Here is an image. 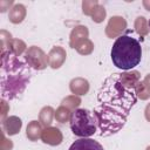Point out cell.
I'll list each match as a JSON object with an SVG mask.
<instances>
[{
	"label": "cell",
	"mask_w": 150,
	"mask_h": 150,
	"mask_svg": "<svg viewBox=\"0 0 150 150\" xmlns=\"http://www.w3.org/2000/svg\"><path fill=\"white\" fill-rule=\"evenodd\" d=\"M141 81L138 71L112 73L100 87L93 115L102 137L117 134L137 102L136 86Z\"/></svg>",
	"instance_id": "obj_1"
},
{
	"label": "cell",
	"mask_w": 150,
	"mask_h": 150,
	"mask_svg": "<svg viewBox=\"0 0 150 150\" xmlns=\"http://www.w3.org/2000/svg\"><path fill=\"white\" fill-rule=\"evenodd\" d=\"M1 96L14 100L21 96L32 79V69L27 62L18 59L8 50L1 52Z\"/></svg>",
	"instance_id": "obj_2"
},
{
	"label": "cell",
	"mask_w": 150,
	"mask_h": 150,
	"mask_svg": "<svg viewBox=\"0 0 150 150\" xmlns=\"http://www.w3.org/2000/svg\"><path fill=\"white\" fill-rule=\"evenodd\" d=\"M110 55L115 67L122 70H131L141 62L142 47L135 38L120 35L112 45Z\"/></svg>",
	"instance_id": "obj_3"
},
{
	"label": "cell",
	"mask_w": 150,
	"mask_h": 150,
	"mask_svg": "<svg viewBox=\"0 0 150 150\" xmlns=\"http://www.w3.org/2000/svg\"><path fill=\"white\" fill-rule=\"evenodd\" d=\"M69 123L73 134L79 137L88 138L96 132L97 124L95 117L93 112H90L88 109H75L71 112Z\"/></svg>",
	"instance_id": "obj_4"
},
{
	"label": "cell",
	"mask_w": 150,
	"mask_h": 150,
	"mask_svg": "<svg viewBox=\"0 0 150 150\" xmlns=\"http://www.w3.org/2000/svg\"><path fill=\"white\" fill-rule=\"evenodd\" d=\"M25 60L26 62L36 70H42L49 64L48 56L45 54V52L36 46L29 47L25 53Z\"/></svg>",
	"instance_id": "obj_5"
},
{
	"label": "cell",
	"mask_w": 150,
	"mask_h": 150,
	"mask_svg": "<svg viewBox=\"0 0 150 150\" xmlns=\"http://www.w3.org/2000/svg\"><path fill=\"white\" fill-rule=\"evenodd\" d=\"M125 28H127V21L124 18L111 16L105 27V34L108 38H115L118 36Z\"/></svg>",
	"instance_id": "obj_6"
},
{
	"label": "cell",
	"mask_w": 150,
	"mask_h": 150,
	"mask_svg": "<svg viewBox=\"0 0 150 150\" xmlns=\"http://www.w3.org/2000/svg\"><path fill=\"white\" fill-rule=\"evenodd\" d=\"M41 139L46 144L59 145V144L62 143L63 136H62V132L57 128H55V127H47L45 130H42Z\"/></svg>",
	"instance_id": "obj_7"
},
{
	"label": "cell",
	"mask_w": 150,
	"mask_h": 150,
	"mask_svg": "<svg viewBox=\"0 0 150 150\" xmlns=\"http://www.w3.org/2000/svg\"><path fill=\"white\" fill-rule=\"evenodd\" d=\"M66 50L60 47V46H55L52 48V50L49 52L48 54V62H49V66L53 68V69H57L60 68L63 62L66 61Z\"/></svg>",
	"instance_id": "obj_8"
},
{
	"label": "cell",
	"mask_w": 150,
	"mask_h": 150,
	"mask_svg": "<svg viewBox=\"0 0 150 150\" xmlns=\"http://www.w3.org/2000/svg\"><path fill=\"white\" fill-rule=\"evenodd\" d=\"M88 35H89V30L86 26H76L70 33V41H69L70 47L77 48L83 41L88 39Z\"/></svg>",
	"instance_id": "obj_9"
},
{
	"label": "cell",
	"mask_w": 150,
	"mask_h": 150,
	"mask_svg": "<svg viewBox=\"0 0 150 150\" xmlns=\"http://www.w3.org/2000/svg\"><path fill=\"white\" fill-rule=\"evenodd\" d=\"M21 127L22 121L18 116H8L7 118H5V121H2V129L8 136H13L20 132Z\"/></svg>",
	"instance_id": "obj_10"
},
{
	"label": "cell",
	"mask_w": 150,
	"mask_h": 150,
	"mask_svg": "<svg viewBox=\"0 0 150 150\" xmlns=\"http://www.w3.org/2000/svg\"><path fill=\"white\" fill-rule=\"evenodd\" d=\"M69 150H104V149L97 141H94L91 138H80L70 145Z\"/></svg>",
	"instance_id": "obj_11"
},
{
	"label": "cell",
	"mask_w": 150,
	"mask_h": 150,
	"mask_svg": "<svg viewBox=\"0 0 150 150\" xmlns=\"http://www.w3.org/2000/svg\"><path fill=\"white\" fill-rule=\"evenodd\" d=\"M69 89L75 95H86L89 90V82L82 77L73 79L69 83Z\"/></svg>",
	"instance_id": "obj_12"
},
{
	"label": "cell",
	"mask_w": 150,
	"mask_h": 150,
	"mask_svg": "<svg viewBox=\"0 0 150 150\" xmlns=\"http://www.w3.org/2000/svg\"><path fill=\"white\" fill-rule=\"evenodd\" d=\"M26 7L22 4H14V6L9 9L8 19L12 23H21L26 18Z\"/></svg>",
	"instance_id": "obj_13"
},
{
	"label": "cell",
	"mask_w": 150,
	"mask_h": 150,
	"mask_svg": "<svg viewBox=\"0 0 150 150\" xmlns=\"http://www.w3.org/2000/svg\"><path fill=\"white\" fill-rule=\"evenodd\" d=\"M42 130H41V124L38 121H30L27 125L26 129V135L29 141H38L41 137Z\"/></svg>",
	"instance_id": "obj_14"
},
{
	"label": "cell",
	"mask_w": 150,
	"mask_h": 150,
	"mask_svg": "<svg viewBox=\"0 0 150 150\" xmlns=\"http://www.w3.org/2000/svg\"><path fill=\"white\" fill-rule=\"evenodd\" d=\"M54 109L52 107H43L41 110H40V114H39V122L43 125V127H50V123L53 121V117H54Z\"/></svg>",
	"instance_id": "obj_15"
},
{
	"label": "cell",
	"mask_w": 150,
	"mask_h": 150,
	"mask_svg": "<svg viewBox=\"0 0 150 150\" xmlns=\"http://www.w3.org/2000/svg\"><path fill=\"white\" fill-rule=\"evenodd\" d=\"M25 49H26L25 42L19 39H12L7 45V50L11 52L12 54H14L15 56L21 55L25 52Z\"/></svg>",
	"instance_id": "obj_16"
},
{
	"label": "cell",
	"mask_w": 150,
	"mask_h": 150,
	"mask_svg": "<svg viewBox=\"0 0 150 150\" xmlns=\"http://www.w3.org/2000/svg\"><path fill=\"white\" fill-rule=\"evenodd\" d=\"M70 117H71V111H70V109H68L64 105L59 107L55 111V118L60 123H64V122L70 121Z\"/></svg>",
	"instance_id": "obj_17"
},
{
	"label": "cell",
	"mask_w": 150,
	"mask_h": 150,
	"mask_svg": "<svg viewBox=\"0 0 150 150\" xmlns=\"http://www.w3.org/2000/svg\"><path fill=\"white\" fill-rule=\"evenodd\" d=\"M135 29L139 35H146L149 32V25L144 16H138L135 20Z\"/></svg>",
	"instance_id": "obj_18"
},
{
	"label": "cell",
	"mask_w": 150,
	"mask_h": 150,
	"mask_svg": "<svg viewBox=\"0 0 150 150\" xmlns=\"http://www.w3.org/2000/svg\"><path fill=\"white\" fill-rule=\"evenodd\" d=\"M105 15H107L105 8H104L102 5H100V4L94 8V11H93V12H91V14H90V16H91L93 21H94V22H97V23L102 22V21L104 20Z\"/></svg>",
	"instance_id": "obj_19"
},
{
	"label": "cell",
	"mask_w": 150,
	"mask_h": 150,
	"mask_svg": "<svg viewBox=\"0 0 150 150\" xmlns=\"http://www.w3.org/2000/svg\"><path fill=\"white\" fill-rule=\"evenodd\" d=\"M80 103H81L80 97H77V96H75V95L68 96V97H66V98L62 101V105L67 107L68 109H75V108H77V107L80 105Z\"/></svg>",
	"instance_id": "obj_20"
},
{
	"label": "cell",
	"mask_w": 150,
	"mask_h": 150,
	"mask_svg": "<svg viewBox=\"0 0 150 150\" xmlns=\"http://www.w3.org/2000/svg\"><path fill=\"white\" fill-rule=\"evenodd\" d=\"M93 49H94V43H93L89 39H87L86 41H83V42L76 48V50H77L80 54H82V55H88V54H90V53L93 52Z\"/></svg>",
	"instance_id": "obj_21"
},
{
	"label": "cell",
	"mask_w": 150,
	"mask_h": 150,
	"mask_svg": "<svg viewBox=\"0 0 150 150\" xmlns=\"http://www.w3.org/2000/svg\"><path fill=\"white\" fill-rule=\"evenodd\" d=\"M98 5V1L97 0H84L82 2V9H83V13L86 15H89L91 14V12L94 11V8Z\"/></svg>",
	"instance_id": "obj_22"
},
{
	"label": "cell",
	"mask_w": 150,
	"mask_h": 150,
	"mask_svg": "<svg viewBox=\"0 0 150 150\" xmlns=\"http://www.w3.org/2000/svg\"><path fill=\"white\" fill-rule=\"evenodd\" d=\"M136 94H137V97H139L141 100H146L150 96V93L148 91V89L145 88L142 81H139L138 84L136 86Z\"/></svg>",
	"instance_id": "obj_23"
},
{
	"label": "cell",
	"mask_w": 150,
	"mask_h": 150,
	"mask_svg": "<svg viewBox=\"0 0 150 150\" xmlns=\"http://www.w3.org/2000/svg\"><path fill=\"white\" fill-rule=\"evenodd\" d=\"M14 6V2L12 0L9 1H0V11L1 12H6L7 9H11Z\"/></svg>",
	"instance_id": "obj_24"
},
{
	"label": "cell",
	"mask_w": 150,
	"mask_h": 150,
	"mask_svg": "<svg viewBox=\"0 0 150 150\" xmlns=\"http://www.w3.org/2000/svg\"><path fill=\"white\" fill-rule=\"evenodd\" d=\"M143 83H144V86H145V88L148 89V91L150 93V74H148V75L145 76V79H144V81H143Z\"/></svg>",
	"instance_id": "obj_25"
},
{
	"label": "cell",
	"mask_w": 150,
	"mask_h": 150,
	"mask_svg": "<svg viewBox=\"0 0 150 150\" xmlns=\"http://www.w3.org/2000/svg\"><path fill=\"white\" fill-rule=\"evenodd\" d=\"M1 103H2V121H5V116H6V111H7V103H6V101L2 98V101H1Z\"/></svg>",
	"instance_id": "obj_26"
},
{
	"label": "cell",
	"mask_w": 150,
	"mask_h": 150,
	"mask_svg": "<svg viewBox=\"0 0 150 150\" xmlns=\"http://www.w3.org/2000/svg\"><path fill=\"white\" fill-rule=\"evenodd\" d=\"M144 114H145V118L150 122V103L146 105V108H145V111H144Z\"/></svg>",
	"instance_id": "obj_27"
},
{
	"label": "cell",
	"mask_w": 150,
	"mask_h": 150,
	"mask_svg": "<svg viewBox=\"0 0 150 150\" xmlns=\"http://www.w3.org/2000/svg\"><path fill=\"white\" fill-rule=\"evenodd\" d=\"M142 4H143V6L145 7L146 11H150V0H144Z\"/></svg>",
	"instance_id": "obj_28"
},
{
	"label": "cell",
	"mask_w": 150,
	"mask_h": 150,
	"mask_svg": "<svg viewBox=\"0 0 150 150\" xmlns=\"http://www.w3.org/2000/svg\"><path fill=\"white\" fill-rule=\"evenodd\" d=\"M146 150H150V145H149V146H148V148H146Z\"/></svg>",
	"instance_id": "obj_29"
},
{
	"label": "cell",
	"mask_w": 150,
	"mask_h": 150,
	"mask_svg": "<svg viewBox=\"0 0 150 150\" xmlns=\"http://www.w3.org/2000/svg\"><path fill=\"white\" fill-rule=\"evenodd\" d=\"M148 25H149V28H150V20H149V22H148Z\"/></svg>",
	"instance_id": "obj_30"
}]
</instances>
